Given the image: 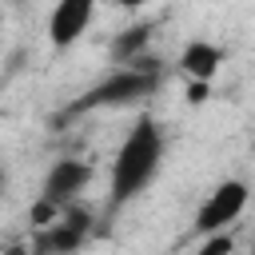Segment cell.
Returning a JSON list of instances; mask_svg holds the SVG:
<instances>
[{
    "label": "cell",
    "instance_id": "obj_1",
    "mask_svg": "<svg viewBox=\"0 0 255 255\" xmlns=\"http://www.w3.org/2000/svg\"><path fill=\"white\" fill-rule=\"evenodd\" d=\"M159 163H163V131L151 116H139L112 159V207L135 199L159 175Z\"/></svg>",
    "mask_w": 255,
    "mask_h": 255
},
{
    "label": "cell",
    "instance_id": "obj_2",
    "mask_svg": "<svg viewBox=\"0 0 255 255\" xmlns=\"http://www.w3.org/2000/svg\"><path fill=\"white\" fill-rule=\"evenodd\" d=\"M155 88H159V72H155V68H147L143 60H135V64H120L112 76H104L100 84H92V88L68 108V116H80V112H92V108L135 104V100L151 96Z\"/></svg>",
    "mask_w": 255,
    "mask_h": 255
},
{
    "label": "cell",
    "instance_id": "obj_3",
    "mask_svg": "<svg viewBox=\"0 0 255 255\" xmlns=\"http://www.w3.org/2000/svg\"><path fill=\"white\" fill-rule=\"evenodd\" d=\"M247 199H251V187H247L243 179H223V183H215V187L207 191V199L199 203L191 231H195V235H211V231L231 227V223L243 215Z\"/></svg>",
    "mask_w": 255,
    "mask_h": 255
},
{
    "label": "cell",
    "instance_id": "obj_4",
    "mask_svg": "<svg viewBox=\"0 0 255 255\" xmlns=\"http://www.w3.org/2000/svg\"><path fill=\"white\" fill-rule=\"evenodd\" d=\"M92 175H96V167H92L88 159H56V163L48 167V175H44L40 195L52 199L56 207H72V199L92 183Z\"/></svg>",
    "mask_w": 255,
    "mask_h": 255
},
{
    "label": "cell",
    "instance_id": "obj_5",
    "mask_svg": "<svg viewBox=\"0 0 255 255\" xmlns=\"http://www.w3.org/2000/svg\"><path fill=\"white\" fill-rule=\"evenodd\" d=\"M92 12H96V0H56V8H52V16H48V44H52L56 52L72 48V44L88 32Z\"/></svg>",
    "mask_w": 255,
    "mask_h": 255
},
{
    "label": "cell",
    "instance_id": "obj_6",
    "mask_svg": "<svg viewBox=\"0 0 255 255\" xmlns=\"http://www.w3.org/2000/svg\"><path fill=\"white\" fill-rule=\"evenodd\" d=\"M84 231H88V219H84L80 211L64 207V215H60L56 223L40 227L36 247H40V251H76V247L84 243Z\"/></svg>",
    "mask_w": 255,
    "mask_h": 255
},
{
    "label": "cell",
    "instance_id": "obj_7",
    "mask_svg": "<svg viewBox=\"0 0 255 255\" xmlns=\"http://www.w3.org/2000/svg\"><path fill=\"white\" fill-rule=\"evenodd\" d=\"M227 60V52L211 40H187L183 52H179V72L187 80H215L219 64Z\"/></svg>",
    "mask_w": 255,
    "mask_h": 255
},
{
    "label": "cell",
    "instance_id": "obj_8",
    "mask_svg": "<svg viewBox=\"0 0 255 255\" xmlns=\"http://www.w3.org/2000/svg\"><path fill=\"white\" fill-rule=\"evenodd\" d=\"M147 44H151V24H131L112 40V60L116 64H135V60H143Z\"/></svg>",
    "mask_w": 255,
    "mask_h": 255
},
{
    "label": "cell",
    "instance_id": "obj_9",
    "mask_svg": "<svg viewBox=\"0 0 255 255\" xmlns=\"http://www.w3.org/2000/svg\"><path fill=\"white\" fill-rule=\"evenodd\" d=\"M231 247H235V239L227 235V227H223V231H211V235H207V239L199 243V251H203V255H219V251L227 255Z\"/></svg>",
    "mask_w": 255,
    "mask_h": 255
},
{
    "label": "cell",
    "instance_id": "obj_10",
    "mask_svg": "<svg viewBox=\"0 0 255 255\" xmlns=\"http://www.w3.org/2000/svg\"><path fill=\"white\" fill-rule=\"evenodd\" d=\"M207 96H211V80H187V104H207Z\"/></svg>",
    "mask_w": 255,
    "mask_h": 255
},
{
    "label": "cell",
    "instance_id": "obj_11",
    "mask_svg": "<svg viewBox=\"0 0 255 255\" xmlns=\"http://www.w3.org/2000/svg\"><path fill=\"white\" fill-rule=\"evenodd\" d=\"M116 4H120V8H128V12H135V8H143L147 0H116Z\"/></svg>",
    "mask_w": 255,
    "mask_h": 255
},
{
    "label": "cell",
    "instance_id": "obj_12",
    "mask_svg": "<svg viewBox=\"0 0 255 255\" xmlns=\"http://www.w3.org/2000/svg\"><path fill=\"white\" fill-rule=\"evenodd\" d=\"M251 247H255V239H251Z\"/></svg>",
    "mask_w": 255,
    "mask_h": 255
}]
</instances>
